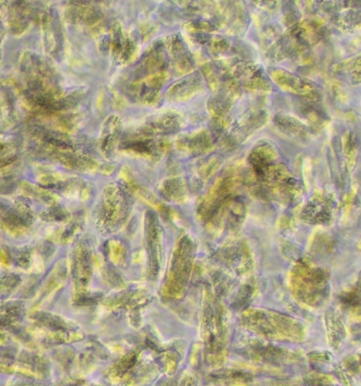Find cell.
I'll list each match as a JSON object with an SVG mask.
<instances>
[{
    "label": "cell",
    "mask_w": 361,
    "mask_h": 386,
    "mask_svg": "<svg viewBox=\"0 0 361 386\" xmlns=\"http://www.w3.org/2000/svg\"><path fill=\"white\" fill-rule=\"evenodd\" d=\"M202 88V82L198 76L188 77L176 83L168 91V98L173 101H182L193 97Z\"/></svg>",
    "instance_id": "cell-2"
},
{
    "label": "cell",
    "mask_w": 361,
    "mask_h": 386,
    "mask_svg": "<svg viewBox=\"0 0 361 386\" xmlns=\"http://www.w3.org/2000/svg\"><path fill=\"white\" fill-rule=\"evenodd\" d=\"M210 137L206 133H196L194 135L182 137L178 142V147L182 151H188L190 153L207 151L210 148Z\"/></svg>",
    "instance_id": "cell-3"
},
{
    "label": "cell",
    "mask_w": 361,
    "mask_h": 386,
    "mask_svg": "<svg viewBox=\"0 0 361 386\" xmlns=\"http://www.w3.org/2000/svg\"><path fill=\"white\" fill-rule=\"evenodd\" d=\"M271 77L284 91L301 95L304 98L312 99V100L319 99L320 88L315 83L284 70L273 71Z\"/></svg>",
    "instance_id": "cell-1"
}]
</instances>
